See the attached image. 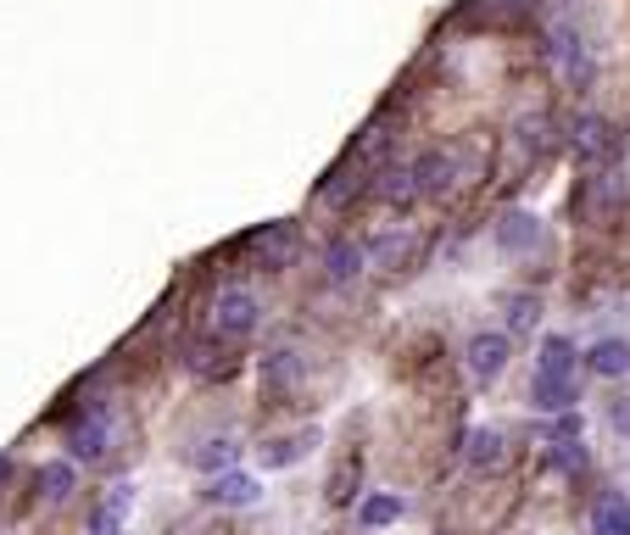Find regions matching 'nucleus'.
<instances>
[{
	"instance_id": "nucleus-26",
	"label": "nucleus",
	"mask_w": 630,
	"mask_h": 535,
	"mask_svg": "<svg viewBox=\"0 0 630 535\" xmlns=\"http://www.w3.org/2000/svg\"><path fill=\"white\" fill-rule=\"evenodd\" d=\"M553 446H558V469H569V474L586 469V446H580L575 435H564V440H553Z\"/></svg>"
},
{
	"instance_id": "nucleus-16",
	"label": "nucleus",
	"mask_w": 630,
	"mask_h": 535,
	"mask_svg": "<svg viewBox=\"0 0 630 535\" xmlns=\"http://www.w3.org/2000/svg\"><path fill=\"white\" fill-rule=\"evenodd\" d=\"M191 374H202V380H229V374H235V357H229L224 335H218V340L191 346Z\"/></svg>"
},
{
	"instance_id": "nucleus-17",
	"label": "nucleus",
	"mask_w": 630,
	"mask_h": 535,
	"mask_svg": "<svg viewBox=\"0 0 630 535\" xmlns=\"http://www.w3.org/2000/svg\"><path fill=\"white\" fill-rule=\"evenodd\" d=\"M363 262H369V251L357 245V240H329V251H324V268H329L335 285L357 280V274H363Z\"/></svg>"
},
{
	"instance_id": "nucleus-9",
	"label": "nucleus",
	"mask_w": 630,
	"mask_h": 535,
	"mask_svg": "<svg viewBox=\"0 0 630 535\" xmlns=\"http://www.w3.org/2000/svg\"><path fill=\"white\" fill-rule=\"evenodd\" d=\"M302 385V357L296 351H268L262 357V391L268 396H291Z\"/></svg>"
},
{
	"instance_id": "nucleus-25",
	"label": "nucleus",
	"mask_w": 630,
	"mask_h": 535,
	"mask_svg": "<svg viewBox=\"0 0 630 535\" xmlns=\"http://www.w3.org/2000/svg\"><path fill=\"white\" fill-rule=\"evenodd\" d=\"M357 474H363V458L346 452V458H340V469L329 474V502H346V496H351V485H357Z\"/></svg>"
},
{
	"instance_id": "nucleus-8",
	"label": "nucleus",
	"mask_w": 630,
	"mask_h": 535,
	"mask_svg": "<svg viewBox=\"0 0 630 535\" xmlns=\"http://www.w3.org/2000/svg\"><path fill=\"white\" fill-rule=\"evenodd\" d=\"M580 369V351L569 346V335H547L542 351H535V374H547V380H575Z\"/></svg>"
},
{
	"instance_id": "nucleus-23",
	"label": "nucleus",
	"mask_w": 630,
	"mask_h": 535,
	"mask_svg": "<svg viewBox=\"0 0 630 535\" xmlns=\"http://www.w3.org/2000/svg\"><path fill=\"white\" fill-rule=\"evenodd\" d=\"M73 485H78L73 463H45V469H40V496H45V502H67Z\"/></svg>"
},
{
	"instance_id": "nucleus-3",
	"label": "nucleus",
	"mask_w": 630,
	"mask_h": 535,
	"mask_svg": "<svg viewBox=\"0 0 630 535\" xmlns=\"http://www.w3.org/2000/svg\"><path fill=\"white\" fill-rule=\"evenodd\" d=\"M67 452H73L78 463L107 458V452H112V418H107L101 407L84 413V418H73V424H67Z\"/></svg>"
},
{
	"instance_id": "nucleus-28",
	"label": "nucleus",
	"mask_w": 630,
	"mask_h": 535,
	"mask_svg": "<svg viewBox=\"0 0 630 535\" xmlns=\"http://www.w3.org/2000/svg\"><path fill=\"white\" fill-rule=\"evenodd\" d=\"M608 418H613V429H619V435H630V402H613V413H608Z\"/></svg>"
},
{
	"instance_id": "nucleus-13",
	"label": "nucleus",
	"mask_w": 630,
	"mask_h": 535,
	"mask_svg": "<svg viewBox=\"0 0 630 535\" xmlns=\"http://www.w3.org/2000/svg\"><path fill=\"white\" fill-rule=\"evenodd\" d=\"M469 469L475 474H491V469H502L508 463V440H502V429H469Z\"/></svg>"
},
{
	"instance_id": "nucleus-5",
	"label": "nucleus",
	"mask_w": 630,
	"mask_h": 535,
	"mask_svg": "<svg viewBox=\"0 0 630 535\" xmlns=\"http://www.w3.org/2000/svg\"><path fill=\"white\" fill-rule=\"evenodd\" d=\"M246 245L257 251L262 268H291V256H296V223H268V229H257Z\"/></svg>"
},
{
	"instance_id": "nucleus-12",
	"label": "nucleus",
	"mask_w": 630,
	"mask_h": 535,
	"mask_svg": "<svg viewBox=\"0 0 630 535\" xmlns=\"http://www.w3.org/2000/svg\"><path fill=\"white\" fill-rule=\"evenodd\" d=\"M207 496H213L218 507H251V502L262 496V485H257V474H235V469H224V474H213Z\"/></svg>"
},
{
	"instance_id": "nucleus-4",
	"label": "nucleus",
	"mask_w": 630,
	"mask_h": 535,
	"mask_svg": "<svg viewBox=\"0 0 630 535\" xmlns=\"http://www.w3.org/2000/svg\"><path fill=\"white\" fill-rule=\"evenodd\" d=\"M413 185H419V196H453V185H458V156H453V151H424V156L413 162Z\"/></svg>"
},
{
	"instance_id": "nucleus-21",
	"label": "nucleus",
	"mask_w": 630,
	"mask_h": 535,
	"mask_svg": "<svg viewBox=\"0 0 630 535\" xmlns=\"http://www.w3.org/2000/svg\"><path fill=\"white\" fill-rule=\"evenodd\" d=\"M374 196H380L385 207H408V201L419 196L413 167H385V173H380V185H374Z\"/></svg>"
},
{
	"instance_id": "nucleus-1",
	"label": "nucleus",
	"mask_w": 630,
	"mask_h": 535,
	"mask_svg": "<svg viewBox=\"0 0 630 535\" xmlns=\"http://www.w3.org/2000/svg\"><path fill=\"white\" fill-rule=\"evenodd\" d=\"M508 357H513V335L508 329H480L469 346H464V363H469V380L475 385H491L508 374Z\"/></svg>"
},
{
	"instance_id": "nucleus-29",
	"label": "nucleus",
	"mask_w": 630,
	"mask_h": 535,
	"mask_svg": "<svg viewBox=\"0 0 630 535\" xmlns=\"http://www.w3.org/2000/svg\"><path fill=\"white\" fill-rule=\"evenodd\" d=\"M0 480H7V458H0Z\"/></svg>"
},
{
	"instance_id": "nucleus-14",
	"label": "nucleus",
	"mask_w": 630,
	"mask_h": 535,
	"mask_svg": "<svg viewBox=\"0 0 630 535\" xmlns=\"http://www.w3.org/2000/svg\"><path fill=\"white\" fill-rule=\"evenodd\" d=\"M129 502H134V491H129V485H112V491H107V502H101L96 513H89V535H123Z\"/></svg>"
},
{
	"instance_id": "nucleus-15",
	"label": "nucleus",
	"mask_w": 630,
	"mask_h": 535,
	"mask_svg": "<svg viewBox=\"0 0 630 535\" xmlns=\"http://www.w3.org/2000/svg\"><path fill=\"white\" fill-rule=\"evenodd\" d=\"M307 446H318V429H302V435H280L262 446V469H291L307 458Z\"/></svg>"
},
{
	"instance_id": "nucleus-11",
	"label": "nucleus",
	"mask_w": 630,
	"mask_h": 535,
	"mask_svg": "<svg viewBox=\"0 0 630 535\" xmlns=\"http://www.w3.org/2000/svg\"><path fill=\"white\" fill-rule=\"evenodd\" d=\"M575 151H580L586 162H608V156L619 151L613 123H602V118H575Z\"/></svg>"
},
{
	"instance_id": "nucleus-7",
	"label": "nucleus",
	"mask_w": 630,
	"mask_h": 535,
	"mask_svg": "<svg viewBox=\"0 0 630 535\" xmlns=\"http://www.w3.org/2000/svg\"><path fill=\"white\" fill-rule=\"evenodd\" d=\"M580 363H586L597 380H624V374H630V340L608 335V340L586 346V357H580Z\"/></svg>"
},
{
	"instance_id": "nucleus-19",
	"label": "nucleus",
	"mask_w": 630,
	"mask_h": 535,
	"mask_svg": "<svg viewBox=\"0 0 630 535\" xmlns=\"http://www.w3.org/2000/svg\"><path fill=\"white\" fill-rule=\"evenodd\" d=\"M591 535H630V507H624V496H597V507H591Z\"/></svg>"
},
{
	"instance_id": "nucleus-10",
	"label": "nucleus",
	"mask_w": 630,
	"mask_h": 535,
	"mask_svg": "<svg viewBox=\"0 0 630 535\" xmlns=\"http://www.w3.org/2000/svg\"><path fill=\"white\" fill-rule=\"evenodd\" d=\"M535 240H542V218H535V212H502V223H497V245H502L508 256L535 251Z\"/></svg>"
},
{
	"instance_id": "nucleus-2",
	"label": "nucleus",
	"mask_w": 630,
	"mask_h": 535,
	"mask_svg": "<svg viewBox=\"0 0 630 535\" xmlns=\"http://www.w3.org/2000/svg\"><path fill=\"white\" fill-rule=\"evenodd\" d=\"M257 318H262V302H257L251 291H240V285H229V291L213 302V329H218L224 340L251 335V329H257Z\"/></svg>"
},
{
	"instance_id": "nucleus-6",
	"label": "nucleus",
	"mask_w": 630,
	"mask_h": 535,
	"mask_svg": "<svg viewBox=\"0 0 630 535\" xmlns=\"http://www.w3.org/2000/svg\"><path fill=\"white\" fill-rule=\"evenodd\" d=\"M547 56H553V67H558L569 84H586V78H591V56H586V45H580L569 29H553V40H547Z\"/></svg>"
},
{
	"instance_id": "nucleus-20",
	"label": "nucleus",
	"mask_w": 630,
	"mask_h": 535,
	"mask_svg": "<svg viewBox=\"0 0 630 535\" xmlns=\"http://www.w3.org/2000/svg\"><path fill=\"white\" fill-rule=\"evenodd\" d=\"M502 313H508V335H530L535 318H542V296H530V291H508L502 296Z\"/></svg>"
},
{
	"instance_id": "nucleus-27",
	"label": "nucleus",
	"mask_w": 630,
	"mask_h": 535,
	"mask_svg": "<svg viewBox=\"0 0 630 535\" xmlns=\"http://www.w3.org/2000/svg\"><path fill=\"white\" fill-rule=\"evenodd\" d=\"M408 251H413L408 234H385V240H374V256H380V262H397V256H408Z\"/></svg>"
},
{
	"instance_id": "nucleus-18",
	"label": "nucleus",
	"mask_w": 630,
	"mask_h": 535,
	"mask_svg": "<svg viewBox=\"0 0 630 535\" xmlns=\"http://www.w3.org/2000/svg\"><path fill=\"white\" fill-rule=\"evenodd\" d=\"M530 402H535V413H569V407H575V380H547V374H535Z\"/></svg>"
},
{
	"instance_id": "nucleus-22",
	"label": "nucleus",
	"mask_w": 630,
	"mask_h": 535,
	"mask_svg": "<svg viewBox=\"0 0 630 535\" xmlns=\"http://www.w3.org/2000/svg\"><path fill=\"white\" fill-rule=\"evenodd\" d=\"M235 458H240V446L224 440V435L196 446V469H202V474H224V469H235Z\"/></svg>"
},
{
	"instance_id": "nucleus-24",
	"label": "nucleus",
	"mask_w": 630,
	"mask_h": 535,
	"mask_svg": "<svg viewBox=\"0 0 630 535\" xmlns=\"http://www.w3.org/2000/svg\"><path fill=\"white\" fill-rule=\"evenodd\" d=\"M357 518H363L369 529H385V524L402 518V496H369L363 507H357Z\"/></svg>"
}]
</instances>
